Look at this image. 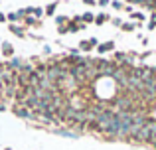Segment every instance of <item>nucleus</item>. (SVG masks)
<instances>
[{
	"mask_svg": "<svg viewBox=\"0 0 156 150\" xmlns=\"http://www.w3.org/2000/svg\"><path fill=\"white\" fill-rule=\"evenodd\" d=\"M97 4L101 8H107V6H111V0H97Z\"/></svg>",
	"mask_w": 156,
	"mask_h": 150,
	"instance_id": "21",
	"label": "nucleus"
},
{
	"mask_svg": "<svg viewBox=\"0 0 156 150\" xmlns=\"http://www.w3.org/2000/svg\"><path fill=\"white\" fill-rule=\"evenodd\" d=\"M51 132H53V134H57V136H63V138H71V140H77V138L81 136L77 131H73V128H69V127H57V128H51Z\"/></svg>",
	"mask_w": 156,
	"mask_h": 150,
	"instance_id": "2",
	"label": "nucleus"
},
{
	"mask_svg": "<svg viewBox=\"0 0 156 150\" xmlns=\"http://www.w3.org/2000/svg\"><path fill=\"white\" fill-rule=\"evenodd\" d=\"M57 34H59V36L69 34V32H67V26H57Z\"/></svg>",
	"mask_w": 156,
	"mask_h": 150,
	"instance_id": "20",
	"label": "nucleus"
},
{
	"mask_svg": "<svg viewBox=\"0 0 156 150\" xmlns=\"http://www.w3.org/2000/svg\"><path fill=\"white\" fill-rule=\"evenodd\" d=\"M57 4H59V2H51V4H48V6L44 8V10H46V16H53V14H55Z\"/></svg>",
	"mask_w": 156,
	"mask_h": 150,
	"instance_id": "14",
	"label": "nucleus"
},
{
	"mask_svg": "<svg viewBox=\"0 0 156 150\" xmlns=\"http://www.w3.org/2000/svg\"><path fill=\"white\" fill-rule=\"evenodd\" d=\"M4 150H12V148H4Z\"/></svg>",
	"mask_w": 156,
	"mask_h": 150,
	"instance_id": "28",
	"label": "nucleus"
},
{
	"mask_svg": "<svg viewBox=\"0 0 156 150\" xmlns=\"http://www.w3.org/2000/svg\"><path fill=\"white\" fill-rule=\"evenodd\" d=\"M22 65H24V59L22 58H16V55L6 61V69H10V71H20V69H22Z\"/></svg>",
	"mask_w": 156,
	"mask_h": 150,
	"instance_id": "5",
	"label": "nucleus"
},
{
	"mask_svg": "<svg viewBox=\"0 0 156 150\" xmlns=\"http://www.w3.org/2000/svg\"><path fill=\"white\" fill-rule=\"evenodd\" d=\"M36 67L32 65V63H28V61H24V65H22V69L18 71V73H30V71H34Z\"/></svg>",
	"mask_w": 156,
	"mask_h": 150,
	"instance_id": "15",
	"label": "nucleus"
},
{
	"mask_svg": "<svg viewBox=\"0 0 156 150\" xmlns=\"http://www.w3.org/2000/svg\"><path fill=\"white\" fill-rule=\"evenodd\" d=\"M28 14H32L34 18L42 20L44 16H46V10H44V8H40V6H26V16Z\"/></svg>",
	"mask_w": 156,
	"mask_h": 150,
	"instance_id": "7",
	"label": "nucleus"
},
{
	"mask_svg": "<svg viewBox=\"0 0 156 150\" xmlns=\"http://www.w3.org/2000/svg\"><path fill=\"white\" fill-rule=\"evenodd\" d=\"M109 22H111V24H113V26H115V28H119V30H121V26H122V20H121V18H119V16H117V18H111V20H109Z\"/></svg>",
	"mask_w": 156,
	"mask_h": 150,
	"instance_id": "18",
	"label": "nucleus"
},
{
	"mask_svg": "<svg viewBox=\"0 0 156 150\" xmlns=\"http://www.w3.org/2000/svg\"><path fill=\"white\" fill-rule=\"evenodd\" d=\"M44 54H46V55H51V47L50 46H44Z\"/></svg>",
	"mask_w": 156,
	"mask_h": 150,
	"instance_id": "25",
	"label": "nucleus"
},
{
	"mask_svg": "<svg viewBox=\"0 0 156 150\" xmlns=\"http://www.w3.org/2000/svg\"><path fill=\"white\" fill-rule=\"evenodd\" d=\"M69 55H73V58H77V55H81L79 47H73V50H69Z\"/></svg>",
	"mask_w": 156,
	"mask_h": 150,
	"instance_id": "22",
	"label": "nucleus"
},
{
	"mask_svg": "<svg viewBox=\"0 0 156 150\" xmlns=\"http://www.w3.org/2000/svg\"><path fill=\"white\" fill-rule=\"evenodd\" d=\"M22 22H24V26H26V28H34V26H40V20H38V18H34L32 14H28L26 18L22 20Z\"/></svg>",
	"mask_w": 156,
	"mask_h": 150,
	"instance_id": "10",
	"label": "nucleus"
},
{
	"mask_svg": "<svg viewBox=\"0 0 156 150\" xmlns=\"http://www.w3.org/2000/svg\"><path fill=\"white\" fill-rule=\"evenodd\" d=\"M83 4H87V6H97V0H83Z\"/></svg>",
	"mask_w": 156,
	"mask_h": 150,
	"instance_id": "24",
	"label": "nucleus"
},
{
	"mask_svg": "<svg viewBox=\"0 0 156 150\" xmlns=\"http://www.w3.org/2000/svg\"><path fill=\"white\" fill-rule=\"evenodd\" d=\"M36 71H38L40 75H46L48 73V63H38V65H36Z\"/></svg>",
	"mask_w": 156,
	"mask_h": 150,
	"instance_id": "16",
	"label": "nucleus"
},
{
	"mask_svg": "<svg viewBox=\"0 0 156 150\" xmlns=\"http://www.w3.org/2000/svg\"><path fill=\"white\" fill-rule=\"evenodd\" d=\"M81 22L83 24H95V14H93V12H83V14H81Z\"/></svg>",
	"mask_w": 156,
	"mask_h": 150,
	"instance_id": "12",
	"label": "nucleus"
},
{
	"mask_svg": "<svg viewBox=\"0 0 156 150\" xmlns=\"http://www.w3.org/2000/svg\"><path fill=\"white\" fill-rule=\"evenodd\" d=\"M111 6H113L115 10H122V8H125V2H122V0H113Z\"/></svg>",
	"mask_w": 156,
	"mask_h": 150,
	"instance_id": "17",
	"label": "nucleus"
},
{
	"mask_svg": "<svg viewBox=\"0 0 156 150\" xmlns=\"http://www.w3.org/2000/svg\"><path fill=\"white\" fill-rule=\"evenodd\" d=\"M125 12H129V14H133L134 12V8H133V4H125V8H122Z\"/></svg>",
	"mask_w": 156,
	"mask_h": 150,
	"instance_id": "23",
	"label": "nucleus"
},
{
	"mask_svg": "<svg viewBox=\"0 0 156 150\" xmlns=\"http://www.w3.org/2000/svg\"><path fill=\"white\" fill-rule=\"evenodd\" d=\"M115 59H117V61H121V59L125 61V59H126V54H125V51H115Z\"/></svg>",
	"mask_w": 156,
	"mask_h": 150,
	"instance_id": "19",
	"label": "nucleus"
},
{
	"mask_svg": "<svg viewBox=\"0 0 156 150\" xmlns=\"http://www.w3.org/2000/svg\"><path fill=\"white\" fill-rule=\"evenodd\" d=\"M4 22H8V20H6V14H4V12H0V24H4Z\"/></svg>",
	"mask_w": 156,
	"mask_h": 150,
	"instance_id": "26",
	"label": "nucleus"
},
{
	"mask_svg": "<svg viewBox=\"0 0 156 150\" xmlns=\"http://www.w3.org/2000/svg\"><path fill=\"white\" fill-rule=\"evenodd\" d=\"M12 113H14L18 119H26V120H38V115L36 113H32L28 107H24V105H14L12 107Z\"/></svg>",
	"mask_w": 156,
	"mask_h": 150,
	"instance_id": "1",
	"label": "nucleus"
},
{
	"mask_svg": "<svg viewBox=\"0 0 156 150\" xmlns=\"http://www.w3.org/2000/svg\"><path fill=\"white\" fill-rule=\"evenodd\" d=\"M53 20H55V24H57V26H67V24H69V20H71V18H69V16H63V14H59V16H55Z\"/></svg>",
	"mask_w": 156,
	"mask_h": 150,
	"instance_id": "13",
	"label": "nucleus"
},
{
	"mask_svg": "<svg viewBox=\"0 0 156 150\" xmlns=\"http://www.w3.org/2000/svg\"><path fill=\"white\" fill-rule=\"evenodd\" d=\"M99 44L101 42L95 38V36H91V38H87V40H81V42H79V51H81V54H89V51H93Z\"/></svg>",
	"mask_w": 156,
	"mask_h": 150,
	"instance_id": "3",
	"label": "nucleus"
},
{
	"mask_svg": "<svg viewBox=\"0 0 156 150\" xmlns=\"http://www.w3.org/2000/svg\"><path fill=\"white\" fill-rule=\"evenodd\" d=\"M2 55L8 58V59L16 55V50H14V46H12L10 42H2Z\"/></svg>",
	"mask_w": 156,
	"mask_h": 150,
	"instance_id": "8",
	"label": "nucleus"
},
{
	"mask_svg": "<svg viewBox=\"0 0 156 150\" xmlns=\"http://www.w3.org/2000/svg\"><path fill=\"white\" fill-rule=\"evenodd\" d=\"M130 16V20H133V22H144V20H146V14H144V12H140V10H134L133 12V14H129Z\"/></svg>",
	"mask_w": 156,
	"mask_h": 150,
	"instance_id": "11",
	"label": "nucleus"
},
{
	"mask_svg": "<svg viewBox=\"0 0 156 150\" xmlns=\"http://www.w3.org/2000/svg\"><path fill=\"white\" fill-rule=\"evenodd\" d=\"M4 111H8V107H6V103H2V101H0V113H4Z\"/></svg>",
	"mask_w": 156,
	"mask_h": 150,
	"instance_id": "27",
	"label": "nucleus"
},
{
	"mask_svg": "<svg viewBox=\"0 0 156 150\" xmlns=\"http://www.w3.org/2000/svg\"><path fill=\"white\" fill-rule=\"evenodd\" d=\"M8 30H10L12 34L16 36V38H26V36H28L26 28H24V26H20V24H8Z\"/></svg>",
	"mask_w": 156,
	"mask_h": 150,
	"instance_id": "6",
	"label": "nucleus"
},
{
	"mask_svg": "<svg viewBox=\"0 0 156 150\" xmlns=\"http://www.w3.org/2000/svg\"><path fill=\"white\" fill-rule=\"evenodd\" d=\"M109 20H111V16L105 14V12H99V14H95V24H97V26H105Z\"/></svg>",
	"mask_w": 156,
	"mask_h": 150,
	"instance_id": "9",
	"label": "nucleus"
},
{
	"mask_svg": "<svg viewBox=\"0 0 156 150\" xmlns=\"http://www.w3.org/2000/svg\"><path fill=\"white\" fill-rule=\"evenodd\" d=\"M115 46H117V44H115V40H107V42H101L99 46L95 47V51L99 55H105L107 51H115Z\"/></svg>",
	"mask_w": 156,
	"mask_h": 150,
	"instance_id": "4",
	"label": "nucleus"
}]
</instances>
